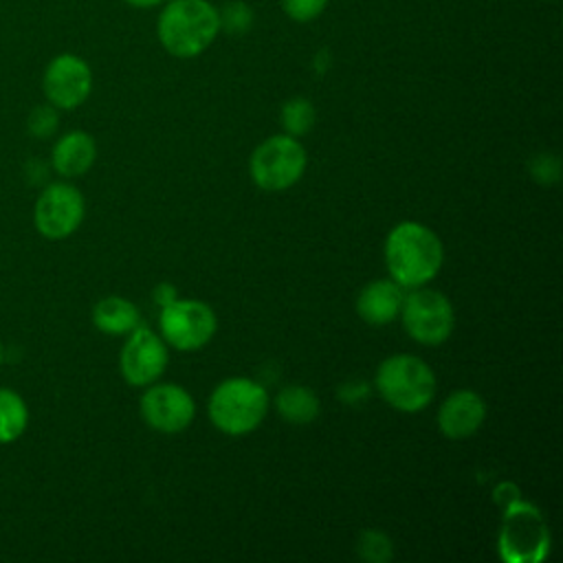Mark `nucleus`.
<instances>
[{"label": "nucleus", "mask_w": 563, "mask_h": 563, "mask_svg": "<svg viewBox=\"0 0 563 563\" xmlns=\"http://www.w3.org/2000/svg\"><path fill=\"white\" fill-rule=\"evenodd\" d=\"M330 0H282V9L284 13L292 20V22H312L317 20Z\"/></svg>", "instance_id": "23"}, {"label": "nucleus", "mask_w": 563, "mask_h": 563, "mask_svg": "<svg viewBox=\"0 0 563 563\" xmlns=\"http://www.w3.org/2000/svg\"><path fill=\"white\" fill-rule=\"evenodd\" d=\"M59 125V110L55 106L40 103L26 117V130L35 139H51Z\"/></svg>", "instance_id": "21"}, {"label": "nucleus", "mask_w": 563, "mask_h": 563, "mask_svg": "<svg viewBox=\"0 0 563 563\" xmlns=\"http://www.w3.org/2000/svg\"><path fill=\"white\" fill-rule=\"evenodd\" d=\"M376 389L389 407L413 413L433 400L435 374L418 356L394 354L378 365Z\"/></svg>", "instance_id": "3"}, {"label": "nucleus", "mask_w": 563, "mask_h": 563, "mask_svg": "<svg viewBox=\"0 0 563 563\" xmlns=\"http://www.w3.org/2000/svg\"><path fill=\"white\" fill-rule=\"evenodd\" d=\"M220 33L218 9L211 0H167L156 20L161 46L178 59L205 53Z\"/></svg>", "instance_id": "2"}, {"label": "nucleus", "mask_w": 563, "mask_h": 563, "mask_svg": "<svg viewBox=\"0 0 563 563\" xmlns=\"http://www.w3.org/2000/svg\"><path fill=\"white\" fill-rule=\"evenodd\" d=\"M358 552L365 561H374V563H383L391 559V541L376 530H367L363 532L361 541H358Z\"/></svg>", "instance_id": "22"}, {"label": "nucleus", "mask_w": 563, "mask_h": 563, "mask_svg": "<svg viewBox=\"0 0 563 563\" xmlns=\"http://www.w3.org/2000/svg\"><path fill=\"white\" fill-rule=\"evenodd\" d=\"M486 418V405L479 394L471 389L453 391L438 411V427L451 440L471 438Z\"/></svg>", "instance_id": "13"}, {"label": "nucleus", "mask_w": 563, "mask_h": 563, "mask_svg": "<svg viewBox=\"0 0 563 563\" xmlns=\"http://www.w3.org/2000/svg\"><path fill=\"white\" fill-rule=\"evenodd\" d=\"M123 2H128L130 7H136V9H152V7L165 4L167 0H123Z\"/></svg>", "instance_id": "25"}, {"label": "nucleus", "mask_w": 563, "mask_h": 563, "mask_svg": "<svg viewBox=\"0 0 563 563\" xmlns=\"http://www.w3.org/2000/svg\"><path fill=\"white\" fill-rule=\"evenodd\" d=\"M29 427V407L24 398L9 389L0 387V444L15 442Z\"/></svg>", "instance_id": "18"}, {"label": "nucleus", "mask_w": 563, "mask_h": 563, "mask_svg": "<svg viewBox=\"0 0 563 563\" xmlns=\"http://www.w3.org/2000/svg\"><path fill=\"white\" fill-rule=\"evenodd\" d=\"M167 358L165 341L150 328L136 325L121 347L119 369L132 387H147L161 378L167 367Z\"/></svg>", "instance_id": "11"}, {"label": "nucleus", "mask_w": 563, "mask_h": 563, "mask_svg": "<svg viewBox=\"0 0 563 563\" xmlns=\"http://www.w3.org/2000/svg\"><path fill=\"white\" fill-rule=\"evenodd\" d=\"M86 213L81 191L70 183H51L42 189L33 207V224L48 240L73 235Z\"/></svg>", "instance_id": "9"}, {"label": "nucleus", "mask_w": 563, "mask_h": 563, "mask_svg": "<svg viewBox=\"0 0 563 563\" xmlns=\"http://www.w3.org/2000/svg\"><path fill=\"white\" fill-rule=\"evenodd\" d=\"M158 328L163 339L172 347L180 352H191L200 350L211 341L218 328V319L211 306H207L205 301L174 299L167 306H163Z\"/></svg>", "instance_id": "8"}, {"label": "nucleus", "mask_w": 563, "mask_h": 563, "mask_svg": "<svg viewBox=\"0 0 563 563\" xmlns=\"http://www.w3.org/2000/svg\"><path fill=\"white\" fill-rule=\"evenodd\" d=\"M275 407L290 424H308L319 413V398L308 387L288 385L277 394Z\"/></svg>", "instance_id": "17"}, {"label": "nucleus", "mask_w": 563, "mask_h": 563, "mask_svg": "<svg viewBox=\"0 0 563 563\" xmlns=\"http://www.w3.org/2000/svg\"><path fill=\"white\" fill-rule=\"evenodd\" d=\"M266 411L268 394L251 378H227L209 398V418L227 435H244L257 429Z\"/></svg>", "instance_id": "4"}, {"label": "nucleus", "mask_w": 563, "mask_h": 563, "mask_svg": "<svg viewBox=\"0 0 563 563\" xmlns=\"http://www.w3.org/2000/svg\"><path fill=\"white\" fill-rule=\"evenodd\" d=\"M92 323L99 332L119 336L130 334L139 325V308L119 295H110L97 301L92 308Z\"/></svg>", "instance_id": "16"}, {"label": "nucleus", "mask_w": 563, "mask_h": 563, "mask_svg": "<svg viewBox=\"0 0 563 563\" xmlns=\"http://www.w3.org/2000/svg\"><path fill=\"white\" fill-rule=\"evenodd\" d=\"M504 523L499 530V554L510 563H534L548 554L550 537L543 515L526 504L515 501L504 508Z\"/></svg>", "instance_id": "6"}, {"label": "nucleus", "mask_w": 563, "mask_h": 563, "mask_svg": "<svg viewBox=\"0 0 563 563\" xmlns=\"http://www.w3.org/2000/svg\"><path fill=\"white\" fill-rule=\"evenodd\" d=\"M279 119H282V125H284L286 134L297 139V136L312 130L317 112H314V106L306 97H292L282 106Z\"/></svg>", "instance_id": "19"}, {"label": "nucleus", "mask_w": 563, "mask_h": 563, "mask_svg": "<svg viewBox=\"0 0 563 563\" xmlns=\"http://www.w3.org/2000/svg\"><path fill=\"white\" fill-rule=\"evenodd\" d=\"M495 501H497L501 508H508L510 504L519 501V490H517V486H515V484H508V482H504L501 486H497V490H495Z\"/></svg>", "instance_id": "24"}, {"label": "nucleus", "mask_w": 563, "mask_h": 563, "mask_svg": "<svg viewBox=\"0 0 563 563\" xmlns=\"http://www.w3.org/2000/svg\"><path fill=\"white\" fill-rule=\"evenodd\" d=\"M0 365H2V343H0Z\"/></svg>", "instance_id": "26"}, {"label": "nucleus", "mask_w": 563, "mask_h": 563, "mask_svg": "<svg viewBox=\"0 0 563 563\" xmlns=\"http://www.w3.org/2000/svg\"><path fill=\"white\" fill-rule=\"evenodd\" d=\"M218 18H220V31H227L231 35H242L251 31L255 22L253 9L242 0L227 2L222 9H218Z\"/></svg>", "instance_id": "20"}, {"label": "nucleus", "mask_w": 563, "mask_h": 563, "mask_svg": "<svg viewBox=\"0 0 563 563\" xmlns=\"http://www.w3.org/2000/svg\"><path fill=\"white\" fill-rule=\"evenodd\" d=\"M398 317L407 334L422 345L444 343L455 325L451 301L442 292L422 286L405 295Z\"/></svg>", "instance_id": "7"}, {"label": "nucleus", "mask_w": 563, "mask_h": 563, "mask_svg": "<svg viewBox=\"0 0 563 563\" xmlns=\"http://www.w3.org/2000/svg\"><path fill=\"white\" fill-rule=\"evenodd\" d=\"M95 158H97V143L84 130H73L59 136L51 154L53 169L64 178L84 176L92 167Z\"/></svg>", "instance_id": "15"}, {"label": "nucleus", "mask_w": 563, "mask_h": 563, "mask_svg": "<svg viewBox=\"0 0 563 563\" xmlns=\"http://www.w3.org/2000/svg\"><path fill=\"white\" fill-rule=\"evenodd\" d=\"M402 286L394 279L369 282L356 297V312L369 325H385L400 314Z\"/></svg>", "instance_id": "14"}, {"label": "nucleus", "mask_w": 563, "mask_h": 563, "mask_svg": "<svg viewBox=\"0 0 563 563\" xmlns=\"http://www.w3.org/2000/svg\"><path fill=\"white\" fill-rule=\"evenodd\" d=\"M442 262V240L420 222H400L385 240L387 271L402 288L424 286L440 273Z\"/></svg>", "instance_id": "1"}, {"label": "nucleus", "mask_w": 563, "mask_h": 563, "mask_svg": "<svg viewBox=\"0 0 563 563\" xmlns=\"http://www.w3.org/2000/svg\"><path fill=\"white\" fill-rule=\"evenodd\" d=\"M42 90L57 110H75L90 97L92 70L84 57L59 53L44 68Z\"/></svg>", "instance_id": "10"}, {"label": "nucleus", "mask_w": 563, "mask_h": 563, "mask_svg": "<svg viewBox=\"0 0 563 563\" xmlns=\"http://www.w3.org/2000/svg\"><path fill=\"white\" fill-rule=\"evenodd\" d=\"M251 178L264 191L292 187L306 169V150L290 134H275L262 141L251 154Z\"/></svg>", "instance_id": "5"}, {"label": "nucleus", "mask_w": 563, "mask_h": 563, "mask_svg": "<svg viewBox=\"0 0 563 563\" xmlns=\"http://www.w3.org/2000/svg\"><path fill=\"white\" fill-rule=\"evenodd\" d=\"M196 405L189 391L180 385L161 383L145 389L141 396V416L147 427L161 433H178L194 420Z\"/></svg>", "instance_id": "12"}]
</instances>
